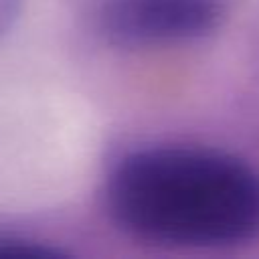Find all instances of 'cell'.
Here are the masks:
<instances>
[{"instance_id": "cell-1", "label": "cell", "mask_w": 259, "mask_h": 259, "mask_svg": "<svg viewBox=\"0 0 259 259\" xmlns=\"http://www.w3.org/2000/svg\"><path fill=\"white\" fill-rule=\"evenodd\" d=\"M105 198L119 229L160 245L217 247L259 235V174L208 148L130 152L111 170Z\"/></svg>"}, {"instance_id": "cell-2", "label": "cell", "mask_w": 259, "mask_h": 259, "mask_svg": "<svg viewBox=\"0 0 259 259\" xmlns=\"http://www.w3.org/2000/svg\"><path fill=\"white\" fill-rule=\"evenodd\" d=\"M225 18V0H99L95 24L115 47L200 38Z\"/></svg>"}, {"instance_id": "cell-3", "label": "cell", "mask_w": 259, "mask_h": 259, "mask_svg": "<svg viewBox=\"0 0 259 259\" xmlns=\"http://www.w3.org/2000/svg\"><path fill=\"white\" fill-rule=\"evenodd\" d=\"M67 255L63 249H55L42 243L24 241V239H12V237H0V257L10 259H51V257H63Z\"/></svg>"}, {"instance_id": "cell-4", "label": "cell", "mask_w": 259, "mask_h": 259, "mask_svg": "<svg viewBox=\"0 0 259 259\" xmlns=\"http://www.w3.org/2000/svg\"><path fill=\"white\" fill-rule=\"evenodd\" d=\"M24 0H0V38L14 26Z\"/></svg>"}]
</instances>
